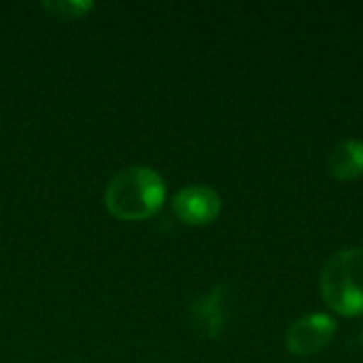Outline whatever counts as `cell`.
Here are the masks:
<instances>
[{"label": "cell", "instance_id": "cell-1", "mask_svg": "<svg viewBox=\"0 0 363 363\" xmlns=\"http://www.w3.org/2000/svg\"><path fill=\"white\" fill-rule=\"evenodd\" d=\"M166 200L162 177L147 166H130L115 174L106 187V208L123 221H143L153 217Z\"/></svg>", "mask_w": 363, "mask_h": 363}, {"label": "cell", "instance_id": "cell-2", "mask_svg": "<svg viewBox=\"0 0 363 363\" xmlns=\"http://www.w3.org/2000/svg\"><path fill=\"white\" fill-rule=\"evenodd\" d=\"M321 291L342 317L363 315V249H345L332 255L321 272Z\"/></svg>", "mask_w": 363, "mask_h": 363}, {"label": "cell", "instance_id": "cell-3", "mask_svg": "<svg viewBox=\"0 0 363 363\" xmlns=\"http://www.w3.org/2000/svg\"><path fill=\"white\" fill-rule=\"evenodd\" d=\"M336 334V321L325 313H313L298 319L287 334V349L298 357L323 351Z\"/></svg>", "mask_w": 363, "mask_h": 363}, {"label": "cell", "instance_id": "cell-4", "mask_svg": "<svg viewBox=\"0 0 363 363\" xmlns=\"http://www.w3.org/2000/svg\"><path fill=\"white\" fill-rule=\"evenodd\" d=\"M174 213L187 225H206L219 217L221 198L206 185H189L174 196Z\"/></svg>", "mask_w": 363, "mask_h": 363}, {"label": "cell", "instance_id": "cell-5", "mask_svg": "<svg viewBox=\"0 0 363 363\" xmlns=\"http://www.w3.org/2000/svg\"><path fill=\"white\" fill-rule=\"evenodd\" d=\"M228 294L225 287H213L191 306V321L196 330L206 338H219L228 319Z\"/></svg>", "mask_w": 363, "mask_h": 363}, {"label": "cell", "instance_id": "cell-6", "mask_svg": "<svg viewBox=\"0 0 363 363\" xmlns=\"http://www.w3.org/2000/svg\"><path fill=\"white\" fill-rule=\"evenodd\" d=\"M328 170L338 181H355L363 174V143L347 138L334 147L328 157Z\"/></svg>", "mask_w": 363, "mask_h": 363}, {"label": "cell", "instance_id": "cell-7", "mask_svg": "<svg viewBox=\"0 0 363 363\" xmlns=\"http://www.w3.org/2000/svg\"><path fill=\"white\" fill-rule=\"evenodd\" d=\"M43 6L60 19H81L94 9V2H89V0L87 2H83V0H60V2H45Z\"/></svg>", "mask_w": 363, "mask_h": 363}]
</instances>
